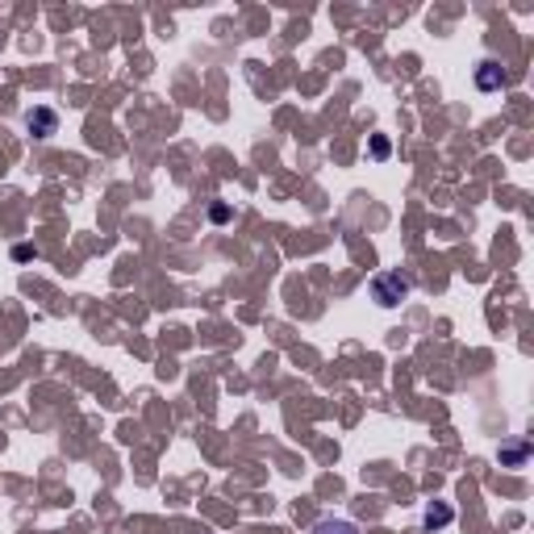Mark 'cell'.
<instances>
[{
    "mask_svg": "<svg viewBox=\"0 0 534 534\" xmlns=\"http://www.w3.org/2000/svg\"><path fill=\"white\" fill-rule=\"evenodd\" d=\"M501 460H505V464H522V460H526V443H518V447H505V451H501Z\"/></svg>",
    "mask_w": 534,
    "mask_h": 534,
    "instance_id": "8992f818",
    "label": "cell"
},
{
    "mask_svg": "<svg viewBox=\"0 0 534 534\" xmlns=\"http://www.w3.org/2000/svg\"><path fill=\"white\" fill-rule=\"evenodd\" d=\"M372 150H376V159H384V155H388V138H376Z\"/></svg>",
    "mask_w": 534,
    "mask_h": 534,
    "instance_id": "52a82bcc",
    "label": "cell"
},
{
    "mask_svg": "<svg viewBox=\"0 0 534 534\" xmlns=\"http://www.w3.org/2000/svg\"><path fill=\"white\" fill-rule=\"evenodd\" d=\"M505 84V71L497 67V63H480V71H476V88L480 92H497Z\"/></svg>",
    "mask_w": 534,
    "mask_h": 534,
    "instance_id": "7a4b0ae2",
    "label": "cell"
},
{
    "mask_svg": "<svg viewBox=\"0 0 534 534\" xmlns=\"http://www.w3.org/2000/svg\"><path fill=\"white\" fill-rule=\"evenodd\" d=\"M372 292H376V301H380L384 309H393V305H401V301L409 297V280H405L401 272H380V276L372 280Z\"/></svg>",
    "mask_w": 534,
    "mask_h": 534,
    "instance_id": "6da1fadb",
    "label": "cell"
},
{
    "mask_svg": "<svg viewBox=\"0 0 534 534\" xmlns=\"http://www.w3.org/2000/svg\"><path fill=\"white\" fill-rule=\"evenodd\" d=\"M451 522V505H430L426 510V526H447Z\"/></svg>",
    "mask_w": 534,
    "mask_h": 534,
    "instance_id": "5b68a950",
    "label": "cell"
},
{
    "mask_svg": "<svg viewBox=\"0 0 534 534\" xmlns=\"http://www.w3.org/2000/svg\"><path fill=\"white\" fill-rule=\"evenodd\" d=\"M313 534H359L355 522H347V518H326V522H317Z\"/></svg>",
    "mask_w": 534,
    "mask_h": 534,
    "instance_id": "277c9868",
    "label": "cell"
},
{
    "mask_svg": "<svg viewBox=\"0 0 534 534\" xmlns=\"http://www.w3.org/2000/svg\"><path fill=\"white\" fill-rule=\"evenodd\" d=\"M29 129H38V138H50L54 134V113L50 109H33L29 113Z\"/></svg>",
    "mask_w": 534,
    "mask_h": 534,
    "instance_id": "3957f363",
    "label": "cell"
}]
</instances>
